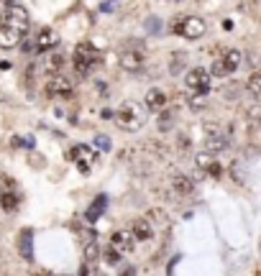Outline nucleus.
<instances>
[{
	"instance_id": "nucleus-4",
	"label": "nucleus",
	"mask_w": 261,
	"mask_h": 276,
	"mask_svg": "<svg viewBox=\"0 0 261 276\" xmlns=\"http://www.w3.org/2000/svg\"><path fill=\"white\" fill-rule=\"evenodd\" d=\"M241 62H243L241 49H228L220 59H215V62H212L210 74H212V77H218V80H225V77H230V74L241 67Z\"/></svg>"
},
{
	"instance_id": "nucleus-33",
	"label": "nucleus",
	"mask_w": 261,
	"mask_h": 276,
	"mask_svg": "<svg viewBox=\"0 0 261 276\" xmlns=\"http://www.w3.org/2000/svg\"><path fill=\"white\" fill-rule=\"evenodd\" d=\"M11 67H13L11 62H0V69H11Z\"/></svg>"
},
{
	"instance_id": "nucleus-22",
	"label": "nucleus",
	"mask_w": 261,
	"mask_h": 276,
	"mask_svg": "<svg viewBox=\"0 0 261 276\" xmlns=\"http://www.w3.org/2000/svg\"><path fill=\"white\" fill-rule=\"evenodd\" d=\"M64 64H67V57H64L62 52H57V49H54V52L49 54V59H46V67H49L52 72H62Z\"/></svg>"
},
{
	"instance_id": "nucleus-24",
	"label": "nucleus",
	"mask_w": 261,
	"mask_h": 276,
	"mask_svg": "<svg viewBox=\"0 0 261 276\" xmlns=\"http://www.w3.org/2000/svg\"><path fill=\"white\" fill-rule=\"evenodd\" d=\"M103 207H105V197H98V199L92 202L90 212H87V220H90V222H92V220H98V217L103 215Z\"/></svg>"
},
{
	"instance_id": "nucleus-34",
	"label": "nucleus",
	"mask_w": 261,
	"mask_h": 276,
	"mask_svg": "<svg viewBox=\"0 0 261 276\" xmlns=\"http://www.w3.org/2000/svg\"><path fill=\"white\" fill-rule=\"evenodd\" d=\"M92 276H108V273H103V271H95V273H92Z\"/></svg>"
},
{
	"instance_id": "nucleus-6",
	"label": "nucleus",
	"mask_w": 261,
	"mask_h": 276,
	"mask_svg": "<svg viewBox=\"0 0 261 276\" xmlns=\"http://www.w3.org/2000/svg\"><path fill=\"white\" fill-rule=\"evenodd\" d=\"M44 92H46L49 97L64 100V97H72V95H75V82H72L69 77H64L62 72H54V74L44 82Z\"/></svg>"
},
{
	"instance_id": "nucleus-16",
	"label": "nucleus",
	"mask_w": 261,
	"mask_h": 276,
	"mask_svg": "<svg viewBox=\"0 0 261 276\" xmlns=\"http://www.w3.org/2000/svg\"><path fill=\"white\" fill-rule=\"evenodd\" d=\"M169 184H172V189H174V194H177V197H192V192H195L192 179H189V177H184V174H172Z\"/></svg>"
},
{
	"instance_id": "nucleus-29",
	"label": "nucleus",
	"mask_w": 261,
	"mask_h": 276,
	"mask_svg": "<svg viewBox=\"0 0 261 276\" xmlns=\"http://www.w3.org/2000/svg\"><path fill=\"white\" fill-rule=\"evenodd\" d=\"M189 105H192V110H205V100H202V95L195 92V97H189Z\"/></svg>"
},
{
	"instance_id": "nucleus-11",
	"label": "nucleus",
	"mask_w": 261,
	"mask_h": 276,
	"mask_svg": "<svg viewBox=\"0 0 261 276\" xmlns=\"http://www.w3.org/2000/svg\"><path fill=\"white\" fill-rule=\"evenodd\" d=\"M195 161H197L200 171H205V174H210V177H223V166L215 161V154H212V151H200V154L195 156Z\"/></svg>"
},
{
	"instance_id": "nucleus-8",
	"label": "nucleus",
	"mask_w": 261,
	"mask_h": 276,
	"mask_svg": "<svg viewBox=\"0 0 261 276\" xmlns=\"http://www.w3.org/2000/svg\"><path fill=\"white\" fill-rule=\"evenodd\" d=\"M205 21L202 18H197V16H187V18H182V21H177L174 23V31L179 34V36H184V39H189V41H195V39H200L202 34H205Z\"/></svg>"
},
{
	"instance_id": "nucleus-14",
	"label": "nucleus",
	"mask_w": 261,
	"mask_h": 276,
	"mask_svg": "<svg viewBox=\"0 0 261 276\" xmlns=\"http://www.w3.org/2000/svg\"><path fill=\"white\" fill-rule=\"evenodd\" d=\"M36 52H52L54 46H59V36H57V31L54 29H41L39 34H36Z\"/></svg>"
},
{
	"instance_id": "nucleus-19",
	"label": "nucleus",
	"mask_w": 261,
	"mask_h": 276,
	"mask_svg": "<svg viewBox=\"0 0 261 276\" xmlns=\"http://www.w3.org/2000/svg\"><path fill=\"white\" fill-rule=\"evenodd\" d=\"M174 123H177V113H174V110H169V108H164V110L159 113V131H161V133H167V131H172V128H174Z\"/></svg>"
},
{
	"instance_id": "nucleus-32",
	"label": "nucleus",
	"mask_w": 261,
	"mask_h": 276,
	"mask_svg": "<svg viewBox=\"0 0 261 276\" xmlns=\"http://www.w3.org/2000/svg\"><path fill=\"white\" fill-rule=\"evenodd\" d=\"M121 276H136V268H133V266H126Z\"/></svg>"
},
{
	"instance_id": "nucleus-2",
	"label": "nucleus",
	"mask_w": 261,
	"mask_h": 276,
	"mask_svg": "<svg viewBox=\"0 0 261 276\" xmlns=\"http://www.w3.org/2000/svg\"><path fill=\"white\" fill-rule=\"evenodd\" d=\"M103 59V54L92 46V44H80L77 49H75V54H72V64H75V69H77V74H90L95 67H98V62Z\"/></svg>"
},
{
	"instance_id": "nucleus-28",
	"label": "nucleus",
	"mask_w": 261,
	"mask_h": 276,
	"mask_svg": "<svg viewBox=\"0 0 261 276\" xmlns=\"http://www.w3.org/2000/svg\"><path fill=\"white\" fill-rule=\"evenodd\" d=\"M95 256H98V245L90 240V243L85 245V261H95Z\"/></svg>"
},
{
	"instance_id": "nucleus-9",
	"label": "nucleus",
	"mask_w": 261,
	"mask_h": 276,
	"mask_svg": "<svg viewBox=\"0 0 261 276\" xmlns=\"http://www.w3.org/2000/svg\"><path fill=\"white\" fill-rule=\"evenodd\" d=\"M210 77H212L210 72H205L202 67H195V69H189L184 74V85L197 95H207L210 92Z\"/></svg>"
},
{
	"instance_id": "nucleus-21",
	"label": "nucleus",
	"mask_w": 261,
	"mask_h": 276,
	"mask_svg": "<svg viewBox=\"0 0 261 276\" xmlns=\"http://www.w3.org/2000/svg\"><path fill=\"white\" fill-rule=\"evenodd\" d=\"M246 90H248V95H251V97H256V100L261 103V72H253V74L248 77Z\"/></svg>"
},
{
	"instance_id": "nucleus-27",
	"label": "nucleus",
	"mask_w": 261,
	"mask_h": 276,
	"mask_svg": "<svg viewBox=\"0 0 261 276\" xmlns=\"http://www.w3.org/2000/svg\"><path fill=\"white\" fill-rule=\"evenodd\" d=\"M159 26H161V21L156 16L146 18V34H159Z\"/></svg>"
},
{
	"instance_id": "nucleus-20",
	"label": "nucleus",
	"mask_w": 261,
	"mask_h": 276,
	"mask_svg": "<svg viewBox=\"0 0 261 276\" xmlns=\"http://www.w3.org/2000/svg\"><path fill=\"white\" fill-rule=\"evenodd\" d=\"M0 207H3L6 212H16L18 207V194L13 189H6L3 194H0Z\"/></svg>"
},
{
	"instance_id": "nucleus-31",
	"label": "nucleus",
	"mask_w": 261,
	"mask_h": 276,
	"mask_svg": "<svg viewBox=\"0 0 261 276\" xmlns=\"http://www.w3.org/2000/svg\"><path fill=\"white\" fill-rule=\"evenodd\" d=\"M95 87H98L100 95H108V85H105V82H95Z\"/></svg>"
},
{
	"instance_id": "nucleus-25",
	"label": "nucleus",
	"mask_w": 261,
	"mask_h": 276,
	"mask_svg": "<svg viewBox=\"0 0 261 276\" xmlns=\"http://www.w3.org/2000/svg\"><path fill=\"white\" fill-rule=\"evenodd\" d=\"M95 148H100V151H110V148H113V141H110L108 136L98 133V136H95Z\"/></svg>"
},
{
	"instance_id": "nucleus-30",
	"label": "nucleus",
	"mask_w": 261,
	"mask_h": 276,
	"mask_svg": "<svg viewBox=\"0 0 261 276\" xmlns=\"http://www.w3.org/2000/svg\"><path fill=\"white\" fill-rule=\"evenodd\" d=\"M177 146H179V151L184 154V151L189 148V136H187V133H179V138H177Z\"/></svg>"
},
{
	"instance_id": "nucleus-12",
	"label": "nucleus",
	"mask_w": 261,
	"mask_h": 276,
	"mask_svg": "<svg viewBox=\"0 0 261 276\" xmlns=\"http://www.w3.org/2000/svg\"><path fill=\"white\" fill-rule=\"evenodd\" d=\"M133 245H136V238H133V233H128V230H115V233L110 235V248L118 250V253H131Z\"/></svg>"
},
{
	"instance_id": "nucleus-13",
	"label": "nucleus",
	"mask_w": 261,
	"mask_h": 276,
	"mask_svg": "<svg viewBox=\"0 0 261 276\" xmlns=\"http://www.w3.org/2000/svg\"><path fill=\"white\" fill-rule=\"evenodd\" d=\"M144 105L151 113H161L167 108V95L161 92V87H149L146 90V97H144Z\"/></svg>"
},
{
	"instance_id": "nucleus-15",
	"label": "nucleus",
	"mask_w": 261,
	"mask_h": 276,
	"mask_svg": "<svg viewBox=\"0 0 261 276\" xmlns=\"http://www.w3.org/2000/svg\"><path fill=\"white\" fill-rule=\"evenodd\" d=\"M23 41V34L6 26V23H0V49H16L18 44Z\"/></svg>"
},
{
	"instance_id": "nucleus-5",
	"label": "nucleus",
	"mask_w": 261,
	"mask_h": 276,
	"mask_svg": "<svg viewBox=\"0 0 261 276\" xmlns=\"http://www.w3.org/2000/svg\"><path fill=\"white\" fill-rule=\"evenodd\" d=\"M121 69L131 72V74L144 69V44L128 41V46H123V52H121Z\"/></svg>"
},
{
	"instance_id": "nucleus-3",
	"label": "nucleus",
	"mask_w": 261,
	"mask_h": 276,
	"mask_svg": "<svg viewBox=\"0 0 261 276\" xmlns=\"http://www.w3.org/2000/svg\"><path fill=\"white\" fill-rule=\"evenodd\" d=\"M0 23H6V26H11V29H16V31H21L23 36L29 34V11L23 8V6H18V3H13V0H8L6 3V8H3V18H0Z\"/></svg>"
},
{
	"instance_id": "nucleus-35",
	"label": "nucleus",
	"mask_w": 261,
	"mask_h": 276,
	"mask_svg": "<svg viewBox=\"0 0 261 276\" xmlns=\"http://www.w3.org/2000/svg\"><path fill=\"white\" fill-rule=\"evenodd\" d=\"M54 276H57V273H54Z\"/></svg>"
},
{
	"instance_id": "nucleus-23",
	"label": "nucleus",
	"mask_w": 261,
	"mask_h": 276,
	"mask_svg": "<svg viewBox=\"0 0 261 276\" xmlns=\"http://www.w3.org/2000/svg\"><path fill=\"white\" fill-rule=\"evenodd\" d=\"M246 120H248V126H253V128L261 126V103H256V105H251V108L246 110Z\"/></svg>"
},
{
	"instance_id": "nucleus-18",
	"label": "nucleus",
	"mask_w": 261,
	"mask_h": 276,
	"mask_svg": "<svg viewBox=\"0 0 261 276\" xmlns=\"http://www.w3.org/2000/svg\"><path fill=\"white\" fill-rule=\"evenodd\" d=\"M131 233H133L136 240H149V238H154V225H151L149 217H138V220H133Z\"/></svg>"
},
{
	"instance_id": "nucleus-10",
	"label": "nucleus",
	"mask_w": 261,
	"mask_h": 276,
	"mask_svg": "<svg viewBox=\"0 0 261 276\" xmlns=\"http://www.w3.org/2000/svg\"><path fill=\"white\" fill-rule=\"evenodd\" d=\"M69 159H75L77 161V169L82 171V174H90V169H92V164H95V159H98V154H95V148L92 146H75L72 151H69Z\"/></svg>"
},
{
	"instance_id": "nucleus-1",
	"label": "nucleus",
	"mask_w": 261,
	"mask_h": 276,
	"mask_svg": "<svg viewBox=\"0 0 261 276\" xmlns=\"http://www.w3.org/2000/svg\"><path fill=\"white\" fill-rule=\"evenodd\" d=\"M146 118H149V108L138 105V103H123L118 110H115V123L118 128L128 131V133H136L146 126Z\"/></svg>"
},
{
	"instance_id": "nucleus-26",
	"label": "nucleus",
	"mask_w": 261,
	"mask_h": 276,
	"mask_svg": "<svg viewBox=\"0 0 261 276\" xmlns=\"http://www.w3.org/2000/svg\"><path fill=\"white\" fill-rule=\"evenodd\" d=\"M184 69V57L182 54H174V59H172V67H169V72L172 74H179Z\"/></svg>"
},
{
	"instance_id": "nucleus-17",
	"label": "nucleus",
	"mask_w": 261,
	"mask_h": 276,
	"mask_svg": "<svg viewBox=\"0 0 261 276\" xmlns=\"http://www.w3.org/2000/svg\"><path fill=\"white\" fill-rule=\"evenodd\" d=\"M18 253L26 261H34V230L31 228L21 230V235H18Z\"/></svg>"
},
{
	"instance_id": "nucleus-7",
	"label": "nucleus",
	"mask_w": 261,
	"mask_h": 276,
	"mask_svg": "<svg viewBox=\"0 0 261 276\" xmlns=\"http://www.w3.org/2000/svg\"><path fill=\"white\" fill-rule=\"evenodd\" d=\"M202 143H205V151H212V154H220L228 148V136L223 133L220 126L215 123H207L202 128Z\"/></svg>"
}]
</instances>
